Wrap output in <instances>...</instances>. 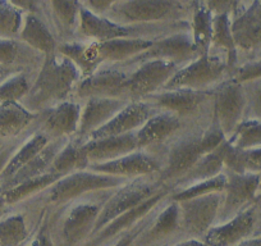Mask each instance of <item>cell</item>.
<instances>
[{"label":"cell","mask_w":261,"mask_h":246,"mask_svg":"<svg viewBox=\"0 0 261 246\" xmlns=\"http://www.w3.org/2000/svg\"><path fill=\"white\" fill-rule=\"evenodd\" d=\"M230 77L232 73L228 67L227 58L222 54L209 53L178 69L163 90L212 91Z\"/></svg>","instance_id":"7"},{"label":"cell","mask_w":261,"mask_h":246,"mask_svg":"<svg viewBox=\"0 0 261 246\" xmlns=\"http://www.w3.org/2000/svg\"><path fill=\"white\" fill-rule=\"evenodd\" d=\"M81 112V102L74 99L67 100L37 114L36 127L50 140L60 137L72 139L79 131Z\"/></svg>","instance_id":"18"},{"label":"cell","mask_w":261,"mask_h":246,"mask_svg":"<svg viewBox=\"0 0 261 246\" xmlns=\"http://www.w3.org/2000/svg\"><path fill=\"white\" fill-rule=\"evenodd\" d=\"M191 125L169 113L156 112L136 132L139 150L152 152L160 149Z\"/></svg>","instance_id":"20"},{"label":"cell","mask_w":261,"mask_h":246,"mask_svg":"<svg viewBox=\"0 0 261 246\" xmlns=\"http://www.w3.org/2000/svg\"><path fill=\"white\" fill-rule=\"evenodd\" d=\"M245 110L246 97L242 84L232 77L213 90L212 119L220 127L225 139H229L245 119Z\"/></svg>","instance_id":"10"},{"label":"cell","mask_w":261,"mask_h":246,"mask_svg":"<svg viewBox=\"0 0 261 246\" xmlns=\"http://www.w3.org/2000/svg\"><path fill=\"white\" fill-rule=\"evenodd\" d=\"M84 150L89 158L90 165L119 159L139 150L136 132L86 141L84 142Z\"/></svg>","instance_id":"24"},{"label":"cell","mask_w":261,"mask_h":246,"mask_svg":"<svg viewBox=\"0 0 261 246\" xmlns=\"http://www.w3.org/2000/svg\"><path fill=\"white\" fill-rule=\"evenodd\" d=\"M3 142H6V141H3ZM3 142H0V145H2V144H3Z\"/></svg>","instance_id":"54"},{"label":"cell","mask_w":261,"mask_h":246,"mask_svg":"<svg viewBox=\"0 0 261 246\" xmlns=\"http://www.w3.org/2000/svg\"><path fill=\"white\" fill-rule=\"evenodd\" d=\"M156 112V109H154L149 103L144 102V100L128 103L109 123H107L99 131L92 134L86 141L137 132L144 126L145 122Z\"/></svg>","instance_id":"22"},{"label":"cell","mask_w":261,"mask_h":246,"mask_svg":"<svg viewBox=\"0 0 261 246\" xmlns=\"http://www.w3.org/2000/svg\"><path fill=\"white\" fill-rule=\"evenodd\" d=\"M224 140V134L212 118L196 123L195 126L191 125L164 146L151 152L163 163L162 172L158 175L160 181L165 186L172 187L202 157L214 152Z\"/></svg>","instance_id":"1"},{"label":"cell","mask_w":261,"mask_h":246,"mask_svg":"<svg viewBox=\"0 0 261 246\" xmlns=\"http://www.w3.org/2000/svg\"><path fill=\"white\" fill-rule=\"evenodd\" d=\"M260 231L261 199H257L232 219L213 226L202 241L207 246H237L247 238L260 236Z\"/></svg>","instance_id":"11"},{"label":"cell","mask_w":261,"mask_h":246,"mask_svg":"<svg viewBox=\"0 0 261 246\" xmlns=\"http://www.w3.org/2000/svg\"><path fill=\"white\" fill-rule=\"evenodd\" d=\"M232 79L240 84L261 79V53L240 64L233 72Z\"/></svg>","instance_id":"44"},{"label":"cell","mask_w":261,"mask_h":246,"mask_svg":"<svg viewBox=\"0 0 261 246\" xmlns=\"http://www.w3.org/2000/svg\"><path fill=\"white\" fill-rule=\"evenodd\" d=\"M165 246H207V245L202 240H199V238H182V240L174 241V242Z\"/></svg>","instance_id":"49"},{"label":"cell","mask_w":261,"mask_h":246,"mask_svg":"<svg viewBox=\"0 0 261 246\" xmlns=\"http://www.w3.org/2000/svg\"><path fill=\"white\" fill-rule=\"evenodd\" d=\"M209 53L224 55L227 58L230 73L233 75V72L238 67L240 54H238V50L234 44V39H233L232 16H230L229 12L214 16V19H213L212 44H210Z\"/></svg>","instance_id":"30"},{"label":"cell","mask_w":261,"mask_h":246,"mask_svg":"<svg viewBox=\"0 0 261 246\" xmlns=\"http://www.w3.org/2000/svg\"><path fill=\"white\" fill-rule=\"evenodd\" d=\"M45 4L47 9H50V18L53 19L51 22L54 29L58 31V35L63 39L62 42L77 40L80 18H81V2L53 0Z\"/></svg>","instance_id":"27"},{"label":"cell","mask_w":261,"mask_h":246,"mask_svg":"<svg viewBox=\"0 0 261 246\" xmlns=\"http://www.w3.org/2000/svg\"><path fill=\"white\" fill-rule=\"evenodd\" d=\"M87 169L125 180H135L144 176L159 175L163 169V163L154 153L149 150H137L112 162L91 164Z\"/></svg>","instance_id":"19"},{"label":"cell","mask_w":261,"mask_h":246,"mask_svg":"<svg viewBox=\"0 0 261 246\" xmlns=\"http://www.w3.org/2000/svg\"><path fill=\"white\" fill-rule=\"evenodd\" d=\"M214 153L220 158L223 165H224V169L232 170L236 173H246L245 168H243V150L233 146L229 140L225 139L224 141L220 142Z\"/></svg>","instance_id":"42"},{"label":"cell","mask_w":261,"mask_h":246,"mask_svg":"<svg viewBox=\"0 0 261 246\" xmlns=\"http://www.w3.org/2000/svg\"><path fill=\"white\" fill-rule=\"evenodd\" d=\"M37 114L27 110L21 103L0 104V142L17 139L34 127Z\"/></svg>","instance_id":"28"},{"label":"cell","mask_w":261,"mask_h":246,"mask_svg":"<svg viewBox=\"0 0 261 246\" xmlns=\"http://www.w3.org/2000/svg\"><path fill=\"white\" fill-rule=\"evenodd\" d=\"M177 203L183 238L202 240L207 231L215 225L223 203V192H214Z\"/></svg>","instance_id":"12"},{"label":"cell","mask_w":261,"mask_h":246,"mask_svg":"<svg viewBox=\"0 0 261 246\" xmlns=\"http://www.w3.org/2000/svg\"><path fill=\"white\" fill-rule=\"evenodd\" d=\"M192 3L175 0H128L114 2L105 18L124 26L177 23L190 21Z\"/></svg>","instance_id":"4"},{"label":"cell","mask_w":261,"mask_h":246,"mask_svg":"<svg viewBox=\"0 0 261 246\" xmlns=\"http://www.w3.org/2000/svg\"><path fill=\"white\" fill-rule=\"evenodd\" d=\"M230 144L241 150H253L261 147V122L245 119L229 137Z\"/></svg>","instance_id":"38"},{"label":"cell","mask_w":261,"mask_h":246,"mask_svg":"<svg viewBox=\"0 0 261 246\" xmlns=\"http://www.w3.org/2000/svg\"><path fill=\"white\" fill-rule=\"evenodd\" d=\"M200 55L193 44L191 30L174 32L155 39L146 52L130 59L124 67H134L147 60H167L177 64L179 68L192 63Z\"/></svg>","instance_id":"14"},{"label":"cell","mask_w":261,"mask_h":246,"mask_svg":"<svg viewBox=\"0 0 261 246\" xmlns=\"http://www.w3.org/2000/svg\"><path fill=\"white\" fill-rule=\"evenodd\" d=\"M69 139L67 137H60V139L51 140L34 159L30 163H27L22 169H19L18 172L14 175V177L11 181L4 185L2 189H0V194L7 190L12 189L14 186H18L21 183L26 182V181L34 180V178L41 177V176L46 175L50 172V168H51L53 162H54L55 157L58 155V153L62 150V147L64 146Z\"/></svg>","instance_id":"26"},{"label":"cell","mask_w":261,"mask_h":246,"mask_svg":"<svg viewBox=\"0 0 261 246\" xmlns=\"http://www.w3.org/2000/svg\"><path fill=\"white\" fill-rule=\"evenodd\" d=\"M23 71H29V69L22 68V67H11L0 64V85H3L9 79H12L13 76H16V75L21 73ZM30 71H32V69H30Z\"/></svg>","instance_id":"48"},{"label":"cell","mask_w":261,"mask_h":246,"mask_svg":"<svg viewBox=\"0 0 261 246\" xmlns=\"http://www.w3.org/2000/svg\"><path fill=\"white\" fill-rule=\"evenodd\" d=\"M165 187L168 186H165L160 181L159 176L151 175L130 180L123 186L114 189L102 205L91 236L99 232L108 223L119 215L129 212L134 208L141 205L142 203L151 199L152 196L163 191Z\"/></svg>","instance_id":"6"},{"label":"cell","mask_w":261,"mask_h":246,"mask_svg":"<svg viewBox=\"0 0 261 246\" xmlns=\"http://www.w3.org/2000/svg\"><path fill=\"white\" fill-rule=\"evenodd\" d=\"M260 175V183H258V190H257V198H261V173H258Z\"/></svg>","instance_id":"52"},{"label":"cell","mask_w":261,"mask_h":246,"mask_svg":"<svg viewBox=\"0 0 261 246\" xmlns=\"http://www.w3.org/2000/svg\"><path fill=\"white\" fill-rule=\"evenodd\" d=\"M230 16L238 54L261 53V2H236Z\"/></svg>","instance_id":"16"},{"label":"cell","mask_w":261,"mask_h":246,"mask_svg":"<svg viewBox=\"0 0 261 246\" xmlns=\"http://www.w3.org/2000/svg\"><path fill=\"white\" fill-rule=\"evenodd\" d=\"M179 207L169 196L158 207L151 220L135 241L134 246H165L182 240Z\"/></svg>","instance_id":"17"},{"label":"cell","mask_w":261,"mask_h":246,"mask_svg":"<svg viewBox=\"0 0 261 246\" xmlns=\"http://www.w3.org/2000/svg\"><path fill=\"white\" fill-rule=\"evenodd\" d=\"M243 168L246 173H261V147L243 150Z\"/></svg>","instance_id":"46"},{"label":"cell","mask_w":261,"mask_h":246,"mask_svg":"<svg viewBox=\"0 0 261 246\" xmlns=\"http://www.w3.org/2000/svg\"><path fill=\"white\" fill-rule=\"evenodd\" d=\"M42 13L44 11L40 13L24 14L19 40L35 52L40 53L44 57H49L57 53L59 42L47 22L44 19Z\"/></svg>","instance_id":"25"},{"label":"cell","mask_w":261,"mask_h":246,"mask_svg":"<svg viewBox=\"0 0 261 246\" xmlns=\"http://www.w3.org/2000/svg\"><path fill=\"white\" fill-rule=\"evenodd\" d=\"M227 182L223 191V203L220 205L215 225H220L242 213L257 200L260 183L258 173H236L224 169Z\"/></svg>","instance_id":"13"},{"label":"cell","mask_w":261,"mask_h":246,"mask_svg":"<svg viewBox=\"0 0 261 246\" xmlns=\"http://www.w3.org/2000/svg\"><path fill=\"white\" fill-rule=\"evenodd\" d=\"M223 172H224V165H223L222 160L214 152H212L202 157L182 178H179L170 187V190H172L170 192L180 191V190L187 189V187L196 185V183L212 180Z\"/></svg>","instance_id":"35"},{"label":"cell","mask_w":261,"mask_h":246,"mask_svg":"<svg viewBox=\"0 0 261 246\" xmlns=\"http://www.w3.org/2000/svg\"><path fill=\"white\" fill-rule=\"evenodd\" d=\"M214 14L207 8L205 2H192L191 16V35L199 55H207L210 52Z\"/></svg>","instance_id":"33"},{"label":"cell","mask_w":261,"mask_h":246,"mask_svg":"<svg viewBox=\"0 0 261 246\" xmlns=\"http://www.w3.org/2000/svg\"><path fill=\"white\" fill-rule=\"evenodd\" d=\"M151 39H117L109 41H89L90 50L92 53L96 66L105 64L112 66H124L141 53L146 52L152 45Z\"/></svg>","instance_id":"21"},{"label":"cell","mask_w":261,"mask_h":246,"mask_svg":"<svg viewBox=\"0 0 261 246\" xmlns=\"http://www.w3.org/2000/svg\"><path fill=\"white\" fill-rule=\"evenodd\" d=\"M11 210V208H9V205L7 204L6 199H4V196L2 194H0V219L4 217V215L7 214V213Z\"/></svg>","instance_id":"51"},{"label":"cell","mask_w":261,"mask_h":246,"mask_svg":"<svg viewBox=\"0 0 261 246\" xmlns=\"http://www.w3.org/2000/svg\"><path fill=\"white\" fill-rule=\"evenodd\" d=\"M24 13L13 2L0 0V39L19 40Z\"/></svg>","instance_id":"37"},{"label":"cell","mask_w":261,"mask_h":246,"mask_svg":"<svg viewBox=\"0 0 261 246\" xmlns=\"http://www.w3.org/2000/svg\"><path fill=\"white\" fill-rule=\"evenodd\" d=\"M242 87L246 97L245 119L261 122V79L243 82Z\"/></svg>","instance_id":"41"},{"label":"cell","mask_w":261,"mask_h":246,"mask_svg":"<svg viewBox=\"0 0 261 246\" xmlns=\"http://www.w3.org/2000/svg\"><path fill=\"white\" fill-rule=\"evenodd\" d=\"M62 177L63 176L58 175V173L49 172L46 173V175L41 176V177L26 181V182L21 183L18 186L12 187V189L7 190V191L2 192V195H3L7 204H8L9 208L12 209V208L18 207V205L23 204V203H27L29 200L36 198L37 195H40L41 192H44L45 190L49 189L53 183H55Z\"/></svg>","instance_id":"36"},{"label":"cell","mask_w":261,"mask_h":246,"mask_svg":"<svg viewBox=\"0 0 261 246\" xmlns=\"http://www.w3.org/2000/svg\"><path fill=\"white\" fill-rule=\"evenodd\" d=\"M129 77V67L105 64L91 76L81 79L76 87L73 99L77 102H86L92 97H100L130 102L128 95Z\"/></svg>","instance_id":"9"},{"label":"cell","mask_w":261,"mask_h":246,"mask_svg":"<svg viewBox=\"0 0 261 246\" xmlns=\"http://www.w3.org/2000/svg\"><path fill=\"white\" fill-rule=\"evenodd\" d=\"M144 102L149 103L158 112L169 113L185 122H204L212 118L213 90H162L145 97Z\"/></svg>","instance_id":"8"},{"label":"cell","mask_w":261,"mask_h":246,"mask_svg":"<svg viewBox=\"0 0 261 246\" xmlns=\"http://www.w3.org/2000/svg\"><path fill=\"white\" fill-rule=\"evenodd\" d=\"M37 213L40 215V217H37V227L34 228L31 237L24 246H55L53 242L51 235H50V210L41 209Z\"/></svg>","instance_id":"43"},{"label":"cell","mask_w":261,"mask_h":246,"mask_svg":"<svg viewBox=\"0 0 261 246\" xmlns=\"http://www.w3.org/2000/svg\"><path fill=\"white\" fill-rule=\"evenodd\" d=\"M32 129H34V127H32ZM31 130H29L26 134H23L22 136L17 137V139L9 140V141H6L0 145V176H2L3 170L6 169L7 164H8V162L11 160V158L13 157V154L16 153V150L21 146V144L24 141V139L29 136V134L31 132Z\"/></svg>","instance_id":"45"},{"label":"cell","mask_w":261,"mask_h":246,"mask_svg":"<svg viewBox=\"0 0 261 246\" xmlns=\"http://www.w3.org/2000/svg\"><path fill=\"white\" fill-rule=\"evenodd\" d=\"M257 199H261V198H257ZM260 236H261V231H260Z\"/></svg>","instance_id":"53"},{"label":"cell","mask_w":261,"mask_h":246,"mask_svg":"<svg viewBox=\"0 0 261 246\" xmlns=\"http://www.w3.org/2000/svg\"><path fill=\"white\" fill-rule=\"evenodd\" d=\"M31 235L29 213L21 207L12 208L0 219V246H24Z\"/></svg>","instance_id":"31"},{"label":"cell","mask_w":261,"mask_h":246,"mask_svg":"<svg viewBox=\"0 0 261 246\" xmlns=\"http://www.w3.org/2000/svg\"><path fill=\"white\" fill-rule=\"evenodd\" d=\"M39 59L44 60L45 57L27 46L21 40L0 39V64L39 71L42 64L37 62Z\"/></svg>","instance_id":"32"},{"label":"cell","mask_w":261,"mask_h":246,"mask_svg":"<svg viewBox=\"0 0 261 246\" xmlns=\"http://www.w3.org/2000/svg\"><path fill=\"white\" fill-rule=\"evenodd\" d=\"M51 140L46 136L42 131H40L36 127V122H35L34 129L29 134V136L24 139L21 146L16 150L13 157L7 164L6 169L3 170L2 176H0V189L6 185L8 181H11L14 177L19 169L24 167L27 163L31 162L45 146H46Z\"/></svg>","instance_id":"29"},{"label":"cell","mask_w":261,"mask_h":246,"mask_svg":"<svg viewBox=\"0 0 261 246\" xmlns=\"http://www.w3.org/2000/svg\"><path fill=\"white\" fill-rule=\"evenodd\" d=\"M180 69L177 64L167 60H147L130 67L128 95L130 102L144 100L145 97L162 91L169 80Z\"/></svg>","instance_id":"15"},{"label":"cell","mask_w":261,"mask_h":246,"mask_svg":"<svg viewBox=\"0 0 261 246\" xmlns=\"http://www.w3.org/2000/svg\"><path fill=\"white\" fill-rule=\"evenodd\" d=\"M225 182H227V177H225V173L223 172L217 177L212 178V180L196 183V185H192V186L180 190V191L170 192L169 198L174 202H183V200L193 199V198L214 194V192H223L224 191Z\"/></svg>","instance_id":"40"},{"label":"cell","mask_w":261,"mask_h":246,"mask_svg":"<svg viewBox=\"0 0 261 246\" xmlns=\"http://www.w3.org/2000/svg\"><path fill=\"white\" fill-rule=\"evenodd\" d=\"M237 246H261V236H255V237L247 238V240L238 243Z\"/></svg>","instance_id":"50"},{"label":"cell","mask_w":261,"mask_h":246,"mask_svg":"<svg viewBox=\"0 0 261 246\" xmlns=\"http://www.w3.org/2000/svg\"><path fill=\"white\" fill-rule=\"evenodd\" d=\"M113 3L114 2H105V0H86V2H81L82 7L85 9L100 17H104L107 14V12L109 11Z\"/></svg>","instance_id":"47"},{"label":"cell","mask_w":261,"mask_h":246,"mask_svg":"<svg viewBox=\"0 0 261 246\" xmlns=\"http://www.w3.org/2000/svg\"><path fill=\"white\" fill-rule=\"evenodd\" d=\"M34 80L30 77L29 71H23L9 79L3 85H0V104L21 103L29 94Z\"/></svg>","instance_id":"39"},{"label":"cell","mask_w":261,"mask_h":246,"mask_svg":"<svg viewBox=\"0 0 261 246\" xmlns=\"http://www.w3.org/2000/svg\"><path fill=\"white\" fill-rule=\"evenodd\" d=\"M81 79V72L69 58L54 53L45 57L21 104L34 114H40L60 103L73 99Z\"/></svg>","instance_id":"2"},{"label":"cell","mask_w":261,"mask_h":246,"mask_svg":"<svg viewBox=\"0 0 261 246\" xmlns=\"http://www.w3.org/2000/svg\"><path fill=\"white\" fill-rule=\"evenodd\" d=\"M128 103L130 102L123 99H100V97L86 100L82 105L79 131L74 137L79 141L85 142L92 134L109 123Z\"/></svg>","instance_id":"23"},{"label":"cell","mask_w":261,"mask_h":246,"mask_svg":"<svg viewBox=\"0 0 261 246\" xmlns=\"http://www.w3.org/2000/svg\"><path fill=\"white\" fill-rule=\"evenodd\" d=\"M129 181L122 177L96 173L90 169L79 170L63 176L57 182L53 183L49 189L27 203H40L42 209H57L80 198L118 189Z\"/></svg>","instance_id":"5"},{"label":"cell","mask_w":261,"mask_h":246,"mask_svg":"<svg viewBox=\"0 0 261 246\" xmlns=\"http://www.w3.org/2000/svg\"><path fill=\"white\" fill-rule=\"evenodd\" d=\"M113 190L80 198L49 209V227L55 246H84L91 237L104 203Z\"/></svg>","instance_id":"3"},{"label":"cell","mask_w":261,"mask_h":246,"mask_svg":"<svg viewBox=\"0 0 261 246\" xmlns=\"http://www.w3.org/2000/svg\"><path fill=\"white\" fill-rule=\"evenodd\" d=\"M89 165L90 162L84 150V142L79 141L76 137H72L58 153L50 168V172L67 176L69 173L87 169Z\"/></svg>","instance_id":"34"}]
</instances>
